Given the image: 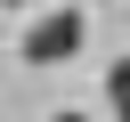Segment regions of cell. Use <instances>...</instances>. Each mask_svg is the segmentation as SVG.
Masks as SVG:
<instances>
[{
    "instance_id": "obj_1",
    "label": "cell",
    "mask_w": 130,
    "mask_h": 122,
    "mask_svg": "<svg viewBox=\"0 0 130 122\" xmlns=\"http://www.w3.org/2000/svg\"><path fill=\"white\" fill-rule=\"evenodd\" d=\"M81 41H89V16H81V8H57V16H41V24L24 33V65H65Z\"/></svg>"
},
{
    "instance_id": "obj_2",
    "label": "cell",
    "mask_w": 130,
    "mask_h": 122,
    "mask_svg": "<svg viewBox=\"0 0 130 122\" xmlns=\"http://www.w3.org/2000/svg\"><path fill=\"white\" fill-rule=\"evenodd\" d=\"M106 106H114V122H130V57L106 65Z\"/></svg>"
},
{
    "instance_id": "obj_3",
    "label": "cell",
    "mask_w": 130,
    "mask_h": 122,
    "mask_svg": "<svg viewBox=\"0 0 130 122\" xmlns=\"http://www.w3.org/2000/svg\"><path fill=\"white\" fill-rule=\"evenodd\" d=\"M49 122H89V114H73V106H65V114H49Z\"/></svg>"
}]
</instances>
